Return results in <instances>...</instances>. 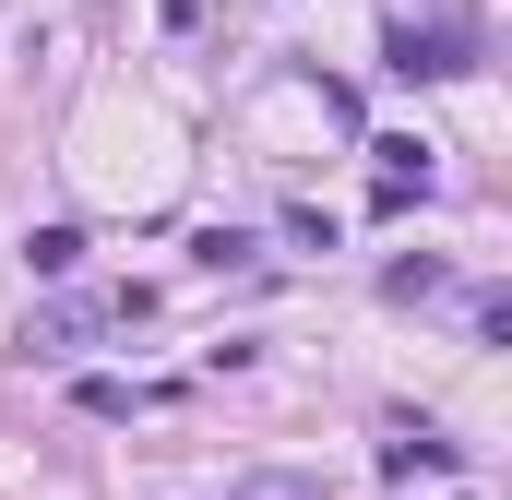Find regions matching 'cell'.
Instances as JSON below:
<instances>
[{"mask_svg": "<svg viewBox=\"0 0 512 500\" xmlns=\"http://www.w3.org/2000/svg\"><path fill=\"white\" fill-rule=\"evenodd\" d=\"M227 500H334V477H251V489H227Z\"/></svg>", "mask_w": 512, "mask_h": 500, "instance_id": "obj_6", "label": "cell"}, {"mask_svg": "<svg viewBox=\"0 0 512 500\" xmlns=\"http://www.w3.org/2000/svg\"><path fill=\"white\" fill-rule=\"evenodd\" d=\"M191 262H203V274H239V262H251V239H239V227H203V239H191Z\"/></svg>", "mask_w": 512, "mask_h": 500, "instance_id": "obj_5", "label": "cell"}, {"mask_svg": "<svg viewBox=\"0 0 512 500\" xmlns=\"http://www.w3.org/2000/svg\"><path fill=\"white\" fill-rule=\"evenodd\" d=\"M72 405H84V417H131L143 393H131V381H108V370H96V381H84V393H72Z\"/></svg>", "mask_w": 512, "mask_h": 500, "instance_id": "obj_7", "label": "cell"}, {"mask_svg": "<svg viewBox=\"0 0 512 500\" xmlns=\"http://www.w3.org/2000/svg\"><path fill=\"white\" fill-rule=\"evenodd\" d=\"M96 322H108L96 298H48V310H24V334H12V358H24V370H60V358H72V346H84Z\"/></svg>", "mask_w": 512, "mask_h": 500, "instance_id": "obj_2", "label": "cell"}, {"mask_svg": "<svg viewBox=\"0 0 512 500\" xmlns=\"http://www.w3.org/2000/svg\"><path fill=\"white\" fill-rule=\"evenodd\" d=\"M382 72L393 84H453V72H477V24H393Z\"/></svg>", "mask_w": 512, "mask_h": 500, "instance_id": "obj_1", "label": "cell"}, {"mask_svg": "<svg viewBox=\"0 0 512 500\" xmlns=\"http://www.w3.org/2000/svg\"><path fill=\"white\" fill-rule=\"evenodd\" d=\"M24 262H36V274H48V286H60V274H72V262H84V227H24Z\"/></svg>", "mask_w": 512, "mask_h": 500, "instance_id": "obj_4", "label": "cell"}, {"mask_svg": "<svg viewBox=\"0 0 512 500\" xmlns=\"http://www.w3.org/2000/svg\"><path fill=\"white\" fill-rule=\"evenodd\" d=\"M382 477H453V441L405 429V441H382Z\"/></svg>", "mask_w": 512, "mask_h": 500, "instance_id": "obj_3", "label": "cell"}]
</instances>
